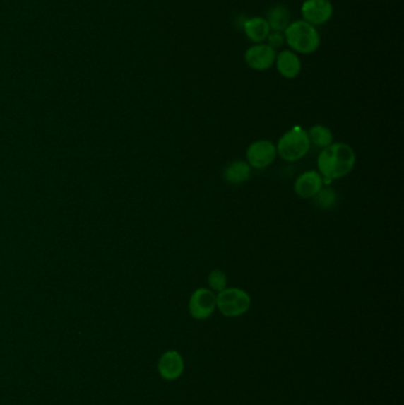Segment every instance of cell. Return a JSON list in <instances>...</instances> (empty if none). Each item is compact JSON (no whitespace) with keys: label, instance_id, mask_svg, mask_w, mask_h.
<instances>
[{"label":"cell","instance_id":"2","mask_svg":"<svg viewBox=\"0 0 404 405\" xmlns=\"http://www.w3.org/2000/svg\"><path fill=\"white\" fill-rule=\"evenodd\" d=\"M283 35L290 50L295 54L309 55L319 49V31L316 26L311 25L302 19L290 23L283 31Z\"/></svg>","mask_w":404,"mask_h":405},{"label":"cell","instance_id":"14","mask_svg":"<svg viewBox=\"0 0 404 405\" xmlns=\"http://www.w3.org/2000/svg\"><path fill=\"white\" fill-rule=\"evenodd\" d=\"M225 182L232 185L246 183L250 177V166L246 161L236 160L225 168L223 173Z\"/></svg>","mask_w":404,"mask_h":405},{"label":"cell","instance_id":"3","mask_svg":"<svg viewBox=\"0 0 404 405\" xmlns=\"http://www.w3.org/2000/svg\"><path fill=\"white\" fill-rule=\"evenodd\" d=\"M311 141L309 134L300 126H294L280 138L276 152L286 161L300 160L309 153Z\"/></svg>","mask_w":404,"mask_h":405},{"label":"cell","instance_id":"11","mask_svg":"<svg viewBox=\"0 0 404 405\" xmlns=\"http://www.w3.org/2000/svg\"><path fill=\"white\" fill-rule=\"evenodd\" d=\"M276 69L281 76L288 80H293L299 76L302 73V59L298 54L292 52L290 49H285L276 54L275 64Z\"/></svg>","mask_w":404,"mask_h":405},{"label":"cell","instance_id":"5","mask_svg":"<svg viewBox=\"0 0 404 405\" xmlns=\"http://www.w3.org/2000/svg\"><path fill=\"white\" fill-rule=\"evenodd\" d=\"M333 12L330 0H305L302 5V20L316 28L330 22Z\"/></svg>","mask_w":404,"mask_h":405},{"label":"cell","instance_id":"12","mask_svg":"<svg viewBox=\"0 0 404 405\" xmlns=\"http://www.w3.org/2000/svg\"><path fill=\"white\" fill-rule=\"evenodd\" d=\"M243 31L250 42H253L254 44H260L265 43L271 33V28L266 18L253 17L243 24Z\"/></svg>","mask_w":404,"mask_h":405},{"label":"cell","instance_id":"1","mask_svg":"<svg viewBox=\"0 0 404 405\" xmlns=\"http://www.w3.org/2000/svg\"><path fill=\"white\" fill-rule=\"evenodd\" d=\"M356 164V154L346 143H331L320 152L318 168L323 182L328 184L335 179L344 178L352 171Z\"/></svg>","mask_w":404,"mask_h":405},{"label":"cell","instance_id":"13","mask_svg":"<svg viewBox=\"0 0 404 405\" xmlns=\"http://www.w3.org/2000/svg\"><path fill=\"white\" fill-rule=\"evenodd\" d=\"M266 20L268 23L271 31L283 33L290 24V13L286 6L275 5L269 8Z\"/></svg>","mask_w":404,"mask_h":405},{"label":"cell","instance_id":"16","mask_svg":"<svg viewBox=\"0 0 404 405\" xmlns=\"http://www.w3.org/2000/svg\"><path fill=\"white\" fill-rule=\"evenodd\" d=\"M313 198H314V203H316V206H319L323 210L333 208L335 201H337V194L332 187H325V189L323 187Z\"/></svg>","mask_w":404,"mask_h":405},{"label":"cell","instance_id":"17","mask_svg":"<svg viewBox=\"0 0 404 405\" xmlns=\"http://www.w3.org/2000/svg\"><path fill=\"white\" fill-rule=\"evenodd\" d=\"M208 282L213 292L220 293L227 288L228 280H227V275L222 270L215 269L208 276Z\"/></svg>","mask_w":404,"mask_h":405},{"label":"cell","instance_id":"8","mask_svg":"<svg viewBox=\"0 0 404 405\" xmlns=\"http://www.w3.org/2000/svg\"><path fill=\"white\" fill-rule=\"evenodd\" d=\"M278 52L266 43L254 44L244 54V61L250 69L266 71L275 64Z\"/></svg>","mask_w":404,"mask_h":405},{"label":"cell","instance_id":"15","mask_svg":"<svg viewBox=\"0 0 404 405\" xmlns=\"http://www.w3.org/2000/svg\"><path fill=\"white\" fill-rule=\"evenodd\" d=\"M309 134V141L313 145H316V147H321V148H325V147L330 146L332 141H333V134L332 131L328 128L325 127L323 124H316L313 126L309 131H307Z\"/></svg>","mask_w":404,"mask_h":405},{"label":"cell","instance_id":"18","mask_svg":"<svg viewBox=\"0 0 404 405\" xmlns=\"http://www.w3.org/2000/svg\"><path fill=\"white\" fill-rule=\"evenodd\" d=\"M266 42H267L266 43L267 45H269L271 48L274 49L276 52H278V49L283 47V44L286 43L285 35H283V33H279V31H271Z\"/></svg>","mask_w":404,"mask_h":405},{"label":"cell","instance_id":"7","mask_svg":"<svg viewBox=\"0 0 404 405\" xmlns=\"http://www.w3.org/2000/svg\"><path fill=\"white\" fill-rule=\"evenodd\" d=\"M276 155V146L268 140H257L246 150V160L250 168L259 170L268 168L275 160Z\"/></svg>","mask_w":404,"mask_h":405},{"label":"cell","instance_id":"6","mask_svg":"<svg viewBox=\"0 0 404 405\" xmlns=\"http://www.w3.org/2000/svg\"><path fill=\"white\" fill-rule=\"evenodd\" d=\"M216 294L211 289L198 288L192 293L189 310L196 320H206L216 310Z\"/></svg>","mask_w":404,"mask_h":405},{"label":"cell","instance_id":"9","mask_svg":"<svg viewBox=\"0 0 404 405\" xmlns=\"http://www.w3.org/2000/svg\"><path fill=\"white\" fill-rule=\"evenodd\" d=\"M323 179L319 172L306 171L299 175L294 183V191L299 197L309 199L316 196L323 189Z\"/></svg>","mask_w":404,"mask_h":405},{"label":"cell","instance_id":"10","mask_svg":"<svg viewBox=\"0 0 404 405\" xmlns=\"http://www.w3.org/2000/svg\"><path fill=\"white\" fill-rule=\"evenodd\" d=\"M159 375L165 380H176L184 372V360L177 351H167L162 354L158 363Z\"/></svg>","mask_w":404,"mask_h":405},{"label":"cell","instance_id":"4","mask_svg":"<svg viewBox=\"0 0 404 405\" xmlns=\"http://www.w3.org/2000/svg\"><path fill=\"white\" fill-rule=\"evenodd\" d=\"M251 299L249 294L239 288H225L216 295V306L220 313L228 318H236L249 310Z\"/></svg>","mask_w":404,"mask_h":405}]
</instances>
